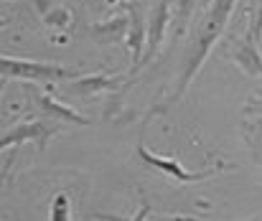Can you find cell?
I'll return each mask as SVG.
<instances>
[{
    "label": "cell",
    "mask_w": 262,
    "mask_h": 221,
    "mask_svg": "<svg viewBox=\"0 0 262 221\" xmlns=\"http://www.w3.org/2000/svg\"><path fill=\"white\" fill-rule=\"evenodd\" d=\"M234 5H237V0H211V5L206 8L204 18L199 20L196 36H193V41H191V46H188V51H186V59H183V69H181L178 79H176L173 94L166 99L163 109L176 104V102L183 97V92L191 86L193 76L199 74L201 64L206 61L211 46L222 38V33H224V28H227V23H229V18H232Z\"/></svg>",
    "instance_id": "obj_1"
},
{
    "label": "cell",
    "mask_w": 262,
    "mask_h": 221,
    "mask_svg": "<svg viewBox=\"0 0 262 221\" xmlns=\"http://www.w3.org/2000/svg\"><path fill=\"white\" fill-rule=\"evenodd\" d=\"M0 72H3V79H23V81H36V84L77 79V72L67 67L46 64V61H28V59H10V56H0Z\"/></svg>",
    "instance_id": "obj_2"
},
{
    "label": "cell",
    "mask_w": 262,
    "mask_h": 221,
    "mask_svg": "<svg viewBox=\"0 0 262 221\" xmlns=\"http://www.w3.org/2000/svg\"><path fill=\"white\" fill-rule=\"evenodd\" d=\"M56 130H59V125H54L51 120H36V122H18L15 127H8L5 132H3V140H0V145L3 150H8V147L13 145H20V143H38V147L43 150L46 143H49V138L51 135H56Z\"/></svg>",
    "instance_id": "obj_3"
},
{
    "label": "cell",
    "mask_w": 262,
    "mask_h": 221,
    "mask_svg": "<svg viewBox=\"0 0 262 221\" xmlns=\"http://www.w3.org/2000/svg\"><path fill=\"white\" fill-rule=\"evenodd\" d=\"M26 92H28V99H31V104H33V109H36V115H38L41 120L89 125V120L84 117V115H79L77 109H72V107H67V104L56 102L51 94H43V92H41V89H36V86H28Z\"/></svg>",
    "instance_id": "obj_4"
},
{
    "label": "cell",
    "mask_w": 262,
    "mask_h": 221,
    "mask_svg": "<svg viewBox=\"0 0 262 221\" xmlns=\"http://www.w3.org/2000/svg\"><path fill=\"white\" fill-rule=\"evenodd\" d=\"M138 155H140V160L145 163V165H150V168H156V170H161V173H166L168 178H173L178 183H193V181H204V178H209V175H214L216 170H196V173H191V170H186L178 160H171V158H163V155H156V152H150L148 147H138Z\"/></svg>",
    "instance_id": "obj_5"
},
{
    "label": "cell",
    "mask_w": 262,
    "mask_h": 221,
    "mask_svg": "<svg viewBox=\"0 0 262 221\" xmlns=\"http://www.w3.org/2000/svg\"><path fill=\"white\" fill-rule=\"evenodd\" d=\"M168 10H171V0H158V5L153 8L150 13V20H148V31H145V54L140 59V64L135 67V72L140 67H145L161 49L163 43V33H166V26H168Z\"/></svg>",
    "instance_id": "obj_6"
},
{
    "label": "cell",
    "mask_w": 262,
    "mask_h": 221,
    "mask_svg": "<svg viewBox=\"0 0 262 221\" xmlns=\"http://www.w3.org/2000/svg\"><path fill=\"white\" fill-rule=\"evenodd\" d=\"M234 59V64L250 76H262V54L260 46H257V38L252 36V31L247 28V33L242 38L234 41V49L229 54Z\"/></svg>",
    "instance_id": "obj_7"
},
{
    "label": "cell",
    "mask_w": 262,
    "mask_h": 221,
    "mask_svg": "<svg viewBox=\"0 0 262 221\" xmlns=\"http://www.w3.org/2000/svg\"><path fill=\"white\" fill-rule=\"evenodd\" d=\"M117 84L115 76H84V79H74V84H67V92L72 94H94L102 89H112Z\"/></svg>",
    "instance_id": "obj_8"
},
{
    "label": "cell",
    "mask_w": 262,
    "mask_h": 221,
    "mask_svg": "<svg viewBox=\"0 0 262 221\" xmlns=\"http://www.w3.org/2000/svg\"><path fill=\"white\" fill-rule=\"evenodd\" d=\"M69 211H72L69 196L67 193H56L54 201H51V221H69Z\"/></svg>",
    "instance_id": "obj_9"
},
{
    "label": "cell",
    "mask_w": 262,
    "mask_h": 221,
    "mask_svg": "<svg viewBox=\"0 0 262 221\" xmlns=\"http://www.w3.org/2000/svg\"><path fill=\"white\" fill-rule=\"evenodd\" d=\"M196 8V0H178V20H176V36H181L188 26V18Z\"/></svg>",
    "instance_id": "obj_10"
},
{
    "label": "cell",
    "mask_w": 262,
    "mask_h": 221,
    "mask_svg": "<svg viewBox=\"0 0 262 221\" xmlns=\"http://www.w3.org/2000/svg\"><path fill=\"white\" fill-rule=\"evenodd\" d=\"M250 31H252V36H255L257 43H260L262 41V0H257L255 15H252V20H250Z\"/></svg>",
    "instance_id": "obj_11"
},
{
    "label": "cell",
    "mask_w": 262,
    "mask_h": 221,
    "mask_svg": "<svg viewBox=\"0 0 262 221\" xmlns=\"http://www.w3.org/2000/svg\"><path fill=\"white\" fill-rule=\"evenodd\" d=\"M257 104H260V109H262V94H260V97H257Z\"/></svg>",
    "instance_id": "obj_12"
}]
</instances>
